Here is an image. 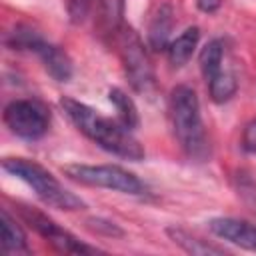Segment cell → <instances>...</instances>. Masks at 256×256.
<instances>
[{
	"label": "cell",
	"mask_w": 256,
	"mask_h": 256,
	"mask_svg": "<svg viewBox=\"0 0 256 256\" xmlns=\"http://www.w3.org/2000/svg\"><path fill=\"white\" fill-rule=\"evenodd\" d=\"M60 108L68 116V120L94 144H98L102 150L120 156L124 160L140 162L146 152L140 146V142L132 136V132L122 124L112 118H106L98 114L94 108H90L84 102H78L74 98L62 96L60 98Z\"/></svg>",
	"instance_id": "1"
},
{
	"label": "cell",
	"mask_w": 256,
	"mask_h": 256,
	"mask_svg": "<svg viewBox=\"0 0 256 256\" xmlns=\"http://www.w3.org/2000/svg\"><path fill=\"white\" fill-rule=\"evenodd\" d=\"M170 118L182 150L194 160H204L208 156V140L200 116V102L190 86L180 84L172 90Z\"/></svg>",
	"instance_id": "2"
},
{
	"label": "cell",
	"mask_w": 256,
	"mask_h": 256,
	"mask_svg": "<svg viewBox=\"0 0 256 256\" xmlns=\"http://www.w3.org/2000/svg\"><path fill=\"white\" fill-rule=\"evenodd\" d=\"M2 168L20 178L22 182H26L34 192L36 196L52 206V208H58V210H82L86 208L84 200L80 196H76L74 192L66 190L56 176H52L44 166L32 162V160H26V158H4L2 160Z\"/></svg>",
	"instance_id": "3"
},
{
	"label": "cell",
	"mask_w": 256,
	"mask_h": 256,
	"mask_svg": "<svg viewBox=\"0 0 256 256\" xmlns=\"http://www.w3.org/2000/svg\"><path fill=\"white\" fill-rule=\"evenodd\" d=\"M64 176L70 180L84 184V186H94V188H106L122 194H132L140 196L146 192V184L132 172H128L122 166L116 164H66L62 168Z\"/></svg>",
	"instance_id": "4"
},
{
	"label": "cell",
	"mask_w": 256,
	"mask_h": 256,
	"mask_svg": "<svg viewBox=\"0 0 256 256\" xmlns=\"http://www.w3.org/2000/svg\"><path fill=\"white\" fill-rule=\"evenodd\" d=\"M116 38H118L124 72L132 90L142 96H152L156 92V74L150 56L144 48V42L140 40V36L134 32L132 26H122Z\"/></svg>",
	"instance_id": "5"
},
{
	"label": "cell",
	"mask_w": 256,
	"mask_h": 256,
	"mask_svg": "<svg viewBox=\"0 0 256 256\" xmlns=\"http://www.w3.org/2000/svg\"><path fill=\"white\" fill-rule=\"evenodd\" d=\"M16 210H18L20 218L34 232H38L46 242H50L58 252H64V254H92V252H98V250L90 248L88 244L80 242L74 234H70L62 226H58L44 212H40L36 208H30V206H18Z\"/></svg>",
	"instance_id": "6"
},
{
	"label": "cell",
	"mask_w": 256,
	"mask_h": 256,
	"mask_svg": "<svg viewBox=\"0 0 256 256\" xmlns=\"http://www.w3.org/2000/svg\"><path fill=\"white\" fill-rule=\"evenodd\" d=\"M4 124L10 128L12 134L24 140H36L46 134L50 116L38 102L12 100L4 108Z\"/></svg>",
	"instance_id": "7"
},
{
	"label": "cell",
	"mask_w": 256,
	"mask_h": 256,
	"mask_svg": "<svg viewBox=\"0 0 256 256\" xmlns=\"http://www.w3.org/2000/svg\"><path fill=\"white\" fill-rule=\"evenodd\" d=\"M208 226L218 238L244 250L256 252V224L240 218H214Z\"/></svg>",
	"instance_id": "8"
},
{
	"label": "cell",
	"mask_w": 256,
	"mask_h": 256,
	"mask_svg": "<svg viewBox=\"0 0 256 256\" xmlns=\"http://www.w3.org/2000/svg\"><path fill=\"white\" fill-rule=\"evenodd\" d=\"M34 54L40 56L46 72L56 82H68L72 78V60L68 58V54L62 48H58L46 40H40L38 46L34 48Z\"/></svg>",
	"instance_id": "9"
},
{
	"label": "cell",
	"mask_w": 256,
	"mask_h": 256,
	"mask_svg": "<svg viewBox=\"0 0 256 256\" xmlns=\"http://www.w3.org/2000/svg\"><path fill=\"white\" fill-rule=\"evenodd\" d=\"M172 28H174V10H172V4L164 2V4L158 6V10L154 12V16L150 20V26H148V46L154 52L168 50Z\"/></svg>",
	"instance_id": "10"
},
{
	"label": "cell",
	"mask_w": 256,
	"mask_h": 256,
	"mask_svg": "<svg viewBox=\"0 0 256 256\" xmlns=\"http://www.w3.org/2000/svg\"><path fill=\"white\" fill-rule=\"evenodd\" d=\"M166 234L172 238L174 244H178L184 252L192 254V256H222L224 254V248L220 246H214V244H208L196 236H192L188 230L184 228H178V226H170L166 230Z\"/></svg>",
	"instance_id": "11"
},
{
	"label": "cell",
	"mask_w": 256,
	"mask_h": 256,
	"mask_svg": "<svg viewBox=\"0 0 256 256\" xmlns=\"http://www.w3.org/2000/svg\"><path fill=\"white\" fill-rule=\"evenodd\" d=\"M198 40H200V28L198 26L186 28L168 46V60H170V64L172 66H184L192 58V54H194V50L198 46Z\"/></svg>",
	"instance_id": "12"
},
{
	"label": "cell",
	"mask_w": 256,
	"mask_h": 256,
	"mask_svg": "<svg viewBox=\"0 0 256 256\" xmlns=\"http://www.w3.org/2000/svg\"><path fill=\"white\" fill-rule=\"evenodd\" d=\"M124 16V0H98V28L100 34L118 36Z\"/></svg>",
	"instance_id": "13"
},
{
	"label": "cell",
	"mask_w": 256,
	"mask_h": 256,
	"mask_svg": "<svg viewBox=\"0 0 256 256\" xmlns=\"http://www.w3.org/2000/svg\"><path fill=\"white\" fill-rule=\"evenodd\" d=\"M0 230H2V250L4 252H28L26 234L20 224L8 214V210L0 212Z\"/></svg>",
	"instance_id": "14"
},
{
	"label": "cell",
	"mask_w": 256,
	"mask_h": 256,
	"mask_svg": "<svg viewBox=\"0 0 256 256\" xmlns=\"http://www.w3.org/2000/svg\"><path fill=\"white\" fill-rule=\"evenodd\" d=\"M222 60H224V44H222V40H218V38L208 40L206 46L200 50V56H198L200 72H202L206 82L210 78H214L222 70Z\"/></svg>",
	"instance_id": "15"
},
{
	"label": "cell",
	"mask_w": 256,
	"mask_h": 256,
	"mask_svg": "<svg viewBox=\"0 0 256 256\" xmlns=\"http://www.w3.org/2000/svg\"><path fill=\"white\" fill-rule=\"evenodd\" d=\"M108 98L110 102L114 104L116 112H118V120L128 128V130H134L140 126V116H138V108L134 104V100L120 88H110L108 92Z\"/></svg>",
	"instance_id": "16"
},
{
	"label": "cell",
	"mask_w": 256,
	"mask_h": 256,
	"mask_svg": "<svg viewBox=\"0 0 256 256\" xmlns=\"http://www.w3.org/2000/svg\"><path fill=\"white\" fill-rule=\"evenodd\" d=\"M206 86H208V92H210L212 102H216V104L228 102L236 94V90H238L236 76L230 70H220L214 78H210L206 82Z\"/></svg>",
	"instance_id": "17"
},
{
	"label": "cell",
	"mask_w": 256,
	"mask_h": 256,
	"mask_svg": "<svg viewBox=\"0 0 256 256\" xmlns=\"http://www.w3.org/2000/svg\"><path fill=\"white\" fill-rule=\"evenodd\" d=\"M44 40L36 30L28 28V26H16L14 32H10V38H6V44L14 50H30L34 52V48L38 46V42Z\"/></svg>",
	"instance_id": "18"
},
{
	"label": "cell",
	"mask_w": 256,
	"mask_h": 256,
	"mask_svg": "<svg viewBox=\"0 0 256 256\" xmlns=\"http://www.w3.org/2000/svg\"><path fill=\"white\" fill-rule=\"evenodd\" d=\"M242 146L246 152H256V120H250L242 132Z\"/></svg>",
	"instance_id": "19"
},
{
	"label": "cell",
	"mask_w": 256,
	"mask_h": 256,
	"mask_svg": "<svg viewBox=\"0 0 256 256\" xmlns=\"http://www.w3.org/2000/svg\"><path fill=\"white\" fill-rule=\"evenodd\" d=\"M90 228L96 230V232H106V234H110V236H122V234H124L116 224L104 222V220H90Z\"/></svg>",
	"instance_id": "20"
},
{
	"label": "cell",
	"mask_w": 256,
	"mask_h": 256,
	"mask_svg": "<svg viewBox=\"0 0 256 256\" xmlns=\"http://www.w3.org/2000/svg\"><path fill=\"white\" fill-rule=\"evenodd\" d=\"M196 4H198V8H200L202 12L212 14V12H216V10L222 6V0H196Z\"/></svg>",
	"instance_id": "21"
}]
</instances>
